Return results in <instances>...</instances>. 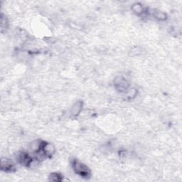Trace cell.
I'll list each match as a JSON object with an SVG mask.
<instances>
[{
	"instance_id": "obj_7",
	"label": "cell",
	"mask_w": 182,
	"mask_h": 182,
	"mask_svg": "<svg viewBox=\"0 0 182 182\" xmlns=\"http://www.w3.org/2000/svg\"><path fill=\"white\" fill-rule=\"evenodd\" d=\"M50 179H51V181H61V176L60 174L57 173H54L52 174L51 176H50Z\"/></svg>"
},
{
	"instance_id": "obj_1",
	"label": "cell",
	"mask_w": 182,
	"mask_h": 182,
	"mask_svg": "<svg viewBox=\"0 0 182 182\" xmlns=\"http://www.w3.org/2000/svg\"><path fill=\"white\" fill-rule=\"evenodd\" d=\"M73 169L76 172L83 177H87L90 175V170L85 164L75 161L73 162Z\"/></svg>"
},
{
	"instance_id": "obj_5",
	"label": "cell",
	"mask_w": 182,
	"mask_h": 182,
	"mask_svg": "<svg viewBox=\"0 0 182 182\" xmlns=\"http://www.w3.org/2000/svg\"><path fill=\"white\" fill-rule=\"evenodd\" d=\"M133 11L136 14H141L143 12V7L140 4H134L133 5Z\"/></svg>"
},
{
	"instance_id": "obj_4",
	"label": "cell",
	"mask_w": 182,
	"mask_h": 182,
	"mask_svg": "<svg viewBox=\"0 0 182 182\" xmlns=\"http://www.w3.org/2000/svg\"><path fill=\"white\" fill-rule=\"evenodd\" d=\"M14 167L13 164L10 161L9 159H2L1 161V168L2 170L5 171H9L12 170V169Z\"/></svg>"
},
{
	"instance_id": "obj_3",
	"label": "cell",
	"mask_w": 182,
	"mask_h": 182,
	"mask_svg": "<svg viewBox=\"0 0 182 182\" xmlns=\"http://www.w3.org/2000/svg\"><path fill=\"white\" fill-rule=\"evenodd\" d=\"M82 108H83V104H82L81 102H78V103H75L71 109V115L73 116L78 115V114L81 113Z\"/></svg>"
},
{
	"instance_id": "obj_2",
	"label": "cell",
	"mask_w": 182,
	"mask_h": 182,
	"mask_svg": "<svg viewBox=\"0 0 182 182\" xmlns=\"http://www.w3.org/2000/svg\"><path fill=\"white\" fill-rule=\"evenodd\" d=\"M42 150L46 156H51L52 154L55 153L56 149H55L54 144L51 143H44L43 147H42Z\"/></svg>"
},
{
	"instance_id": "obj_6",
	"label": "cell",
	"mask_w": 182,
	"mask_h": 182,
	"mask_svg": "<svg viewBox=\"0 0 182 182\" xmlns=\"http://www.w3.org/2000/svg\"><path fill=\"white\" fill-rule=\"evenodd\" d=\"M153 14L155 16V18L158 19L159 20H164L166 19V14L162 12L155 11L153 12Z\"/></svg>"
}]
</instances>
